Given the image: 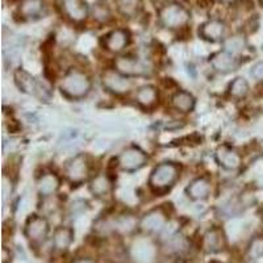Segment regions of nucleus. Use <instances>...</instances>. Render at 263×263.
I'll return each instance as SVG.
<instances>
[{"label":"nucleus","mask_w":263,"mask_h":263,"mask_svg":"<svg viewBox=\"0 0 263 263\" xmlns=\"http://www.w3.org/2000/svg\"><path fill=\"white\" fill-rule=\"evenodd\" d=\"M92 82L84 71L78 69H71L63 75L60 83V90L66 98L72 100L86 98L91 92Z\"/></svg>","instance_id":"nucleus-1"},{"label":"nucleus","mask_w":263,"mask_h":263,"mask_svg":"<svg viewBox=\"0 0 263 263\" xmlns=\"http://www.w3.org/2000/svg\"><path fill=\"white\" fill-rule=\"evenodd\" d=\"M180 177V166L174 162H163L153 168L149 178L150 189L157 192L167 191Z\"/></svg>","instance_id":"nucleus-2"},{"label":"nucleus","mask_w":263,"mask_h":263,"mask_svg":"<svg viewBox=\"0 0 263 263\" xmlns=\"http://www.w3.org/2000/svg\"><path fill=\"white\" fill-rule=\"evenodd\" d=\"M159 23L167 29H179L190 23L191 13L189 9L178 3H167L161 7L158 12Z\"/></svg>","instance_id":"nucleus-3"},{"label":"nucleus","mask_w":263,"mask_h":263,"mask_svg":"<svg viewBox=\"0 0 263 263\" xmlns=\"http://www.w3.org/2000/svg\"><path fill=\"white\" fill-rule=\"evenodd\" d=\"M66 179L71 184H82L90 177V163L84 154H78L70 159L65 166Z\"/></svg>","instance_id":"nucleus-4"},{"label":"nucleus","mask_w":263,"mask_h":263,"mask_svg":"<svg viewBox=\"0 0 263 263\" xmlns=\"http://www.w3.org/2000/svg\"><path fill=\"white\" fill-rule=\"evenodd\" d=\"M49 229H50V227H49V222L45 217L32 215L28 217L27 222H25L24 233L32 245H41L42 242H45L46 237L49 234Z\"/></svg>","instance_id":"nucleus-5"},{"label":"nucleus","mask_w":263,"mask_h":263,"mask_svg":"<svg viewBox=\"0 0 263 263\" xmlns=\"http://www.w3.org/2000/svg\"><path fill=\"white\" fill-rule=\"evenodd\" d=\"M147 159L149 157L144 150H141L137 146H130L120 153L117 164L124 171H137L147 163Z\"/></svg>","instance_id":"nucleus-6"},{"label":"nucleus","mask_w":263,"mask_h":263,"mask_svg":"<svg viewBox=\"0 0 263 263\" xmlns=\"http://www.w3.org/2000/svg\"><path fill=\"white\" fill-rule=\"evenodd\" d=\"M114 70L128 78H137V77H146L149 75V69L144 62L133 57L121 55L114 61Z\"/></svg>","instance_id":"nucleus-7"},{"label":"nucleus","mask_w":263,"mask_h":263,"mask_svg":"<svg viewBox=\"0 0 263 263\" xmlns=\"http://www.w3.org/2000/svg\"><path fill=\"white\" fill-rule=\"evenodd\" d=\"M103 87L114 95H125L132 90V82L116 70H108L102 75Z\"/></svg>","instance_id":"nucleus-8"},{"label":"nucleus","mask_w":263,"mask_h":263,"mask_svg":"<svg viewBox=\"0 0 263 263\" xmlns=\"http://www.w3.org/2000/svg\"><path fill=\"white\" fill-rule=\"evenodd\" d=\"M167 222V213L163 208H154L142 216L138 222V227L145 233H158Z\"/></svg>","instance_id":"nucleus-9"},{"label":"nucleus","mask_w":263,"mask_h":263,"mask_svg":"<svg viewBox=\"0 0 263 263\" xmlns=\"http://www.w3.org/2000/svg\"><path fill=\"white\" fill-rule=\"evenodd\" d=\"M215 159L218 163V166H221L225 170L230 171L237 170L242 164V157H241V154L236 149L230 147L229 145L218 146L215 153Z\"/></svg>","instance_id":"nucleus-10"},{"label":"nucleus","mask_w":263,"mask_h":263,"mask_svg":"<svg viewBox=\"0 0 263 263\" xmlns=\"http://www.w3.org/2000/svg\"><path fill=\"white\" fill-rule=\"evenodd\" d=\"M201 246L206 253H220L227 248V236L224 230L218 227L211 228L204 233L201 239Z\"/></svg>","instance_id":"nucleus-11"},{"label":"nucleus","mask_w":263,"mask_h":263,"mask_svg":"<svg viewBox=\"0 0 263 263\" xmlns=\"http://www.w3.org/2000/svg\"><path fill=\"white\" fill-rule=\"evenodd\" d=\"M130 41V34L126 29H115L105 34L103 39V46L111 53H120L123 51Z\"/></svg>","instance_id":"nucleus-12"},{"label":"nucleus","mask_w":263,"mask_h":263,"mask_svg":"<svg viewBox=\"0 0 263 263\" xmlns=\"http://www.w3.org/2000/svg\"><path fill=\"white\" fill-rule=\"evenodd\" d=\"M13 78H15V83L18 87V90L23 91L24 93H28V95L42 98L41 86L37 82V79L33 75H30L29 72L23 69H17L13 74Z\"/></svg>","instance_id":"nucleus-13"},{"label":"nucleus","mask_w":263,"mask_h":263,"mask_svg":"<svg viewBox=\"0 0 263 263\" xmlns=\"http://www.w3.org/2000/svg\"><path fill=\"white\" fill-rule=\"evenodd\" d=\"M62 11L72 23H82L88 16V7L84 0H62Z\"/></svg>","instance_id":"nucleus-14"},{"label":"nucleus","mask_w":263,"mask_h":263,"mask_svg":"<svg viewBox=\"0 0 263 263\" xmlns=\"http://www.w3.org/2000/svg\"><path fill=\"white\" fill-rule=\"evenodd\" d=\"M210 63L216 71L221 72V74L232 72L238 67V60L233 54L227 53V51H218V53L213 54L210 58Z\"/></svg>","instance_id":"nucleus-15"},{"label":"nucleus","mask_w":263,"mask_h":263,"mask_svg":"<svg viewBox=\"0 0 263 263\" xmlns=\"http://www.w3.org/2000/svg\"><path fill=\"white\" fill-rule=\"evenodd\" d=\"M227 32V27L221 20H210L204 23L199 29L201 39L210 42L221 41Z\"/></svg>","instance_id":"nucleus-16"},{"label":"nucleus","mask_w":263,"mask_h":263,"mask_svg":"<svg viewBox=\"0 0 263 263\" xmlns=\"http://www.w3.org/2000/svg\"><path fill=\"white\" fill-rule=\"evenodd\" d=\"M46 7L44 0H23L18 8L21 17L28 20H34L45 15Z\"/></svg>","instance_id":"nucleus-17"},{"label":"nucleus","mask_w":263,"mask_h":263,"mask_svg":"<svg viewBox=\"0 0 263 263\" xmlns=\"http://www.w3.org/2000/svg\"><path fill=\"white\" fill-rule=\"evenodd\" d=\"M185 194L192 200H204L211 194V182L206 178H196L185 189Z\"/></svg>","instance_id":"nucleus-18"},{"label":"nucleus","mask_w":263,"mask_h":263,"mask_svg":"<svg viewBox=\"0 0 263 263\" xmlns=\"http://www.w3.org/2000/svg\"><path fill=\"white\" fill-rule=\"evenodd\" d=\"M61 179L58 178L57 174L54 173H45L40 177L37 182V191L41 196H51L60 190Z\"/></svg>","instance_id":"nucleus-19"},{"label":"nucleus","mask_w":263,"mask_h":263,"mask_svg":"<svg viewBox=\"0 0 263 263\" xmlns=\"http://www.w3.org/2000/svg\"><path fill=\"white\" fill-rule=\"evenodd\" d=\"M158 91L153 86H142L136 92V102L144 109H152L158 103Z\"/></svg>","instance_id":"nucleus-20"},{"label":"nucleus","mask_w":263,"mask_h":263,"mask_svg":"<svg viewBox=\"0 0 263 263\" xmlns=\"http://www.w3.org/2000/svg\"><path fill=\"white\" fill-rule=\"evenodd\" d=\"M171 104L177 111L182 112V114H189V112L194 111L196 100L191 92L182 90L174 93L171 98Z\"/></svg>","instance_id":"nucleus-21"},{"label":"nucleus","mask_w":263,"mask_h":263,"mask_svg":"<svg viewBox=\"0 0 263 263\" xmlns=\"http://www.w3.org/2000/svg\"><path fill=\"white\" fill-rule=\"evenodd\" d=\"M112 189H114V184L105 174H98L90 182V192L95 197L107 196L111 194Z\"/></svg>","instance_id":"nucleus-22"},{"label":"nucleus","mask_w":263,"mask_h":263,"mask_svg":"<svg viewBox=\"0 0 263 263\" xmlns=\"http://www.w3.org/2000/svg\"><path fill=\"white\" fill-rule=\"evenodd\" d=\"M74 241V232L71 228L60 227L55 229L53 236L54 249L58 251H65L70 248L71 242Z\"/></svg>","instance_id":"nucleus-23"},{"label":"nucleus","mask_w":263,"mask_h":263,"mask_svg":"<svg viewBox=\"0 0 263 263\" xmlns=\"http://www.w3.org/2000/svg\"><path fill=\"white\" fill-rule=\"evenodd\" d=\"M245 48H246L245 37L239 36V34L228 37V39L224 41V51L233 54V55L242 53V51L245 50Z\"/></svg>","instance_id":"nucleus-24"},{"label":"nucleus","mask_w":263,"mask_h":263,"mask_svg":"<svg viewBox=\"0 0 263 263\" xmlns=\"http://www.w3.org/2000/svg\"><path fill=\"white\" fill-rule=\"evenodd\" d=\"M249 92V83L245 78H238L234 79L232 83L229 84V95L232 98H236V99H241V98H245Z\"/></svg>","instance_id":"nucleus-25"},{"label":"nucleus","mask_w":263,"mask_h":263,"mask_svg":"<svg viewBox=\"0 0 263 263\" xmlns=\"http://www.w3.org/2000/svg\"><path fill=\"white\" fill-rule=\"evenodd\" d=\"M93 17L98 21H107L111 17V12H109L107 4H96L95 8H93Z\"/></svg>","instance_id":"nucleus-26"},{"label":"nucleus","mask_w":263,"mask_h":263,"mask_svg":"<svg viewBox=\"0 0 263 263\" xmlns=\"http://www.w3.org/2000/svg\"><path fill=\"white\" fill-rule=\"evenodd\" d=\"M2 192H3V201H6L7 196L12 194V182L11 179H8L7 175L3 177V185H2Z\"/></svg>","instance_id":"nucleus-27"},{"label":"nucleus","mask_w":263,"mask_h":263,"mask_svg":"<svg viewBox=\"0 0 263 263\" xmlns=\"http://www.w3.org/2000/svg\"><path fill=\"white\" fill-rule=\"evenodd\" d=\"M250 74L251 77L257 79V81H263V61L262 62L255 63V65L253 66Z\"/></svg>","instance_id":"nucleus-28"},{"label":"nucleus","mask_w":263,"mask_h":263,"mask_svg":"<svg viewBox=\"0 0 263 263\" xmlns=\"http://www.w3.org/2000/svg\"><path fill=\"white\" fill-rule=\"evenodd\" d=\"M13 255L11 253V250H8L7 248H3L2 250V263H12Z\"/></svg>","instance_id":"nucleus-29"},{"label":"nucleus","mask_w":263,"mask_h":263,"mask_svg":"<svg viewBox=\"0 0 263 263\" xmlns=\"http://www.w3.org/2000/svg\"><path fill=\"white\" fill-rule=\"evenodd\" d=\"M197 4H199L201 8H210V7H212L213 0H197Z\"/></svg>","instance_id":"nucleus-30"},{"label":"nucleus","mask_w":263,"mask_h":263,"mask_svg":"<svg viewBox=\"0 0 263 263\" xmlns=\"http://www.w3.org/2000/svg\"><path fill=\"white\" fill-rule=\"evenodd\" d=\"M71 263H95L92 259L90 258H79V259H75L72 260Z\"/></svg>","instance_id":"nucleus-31"},{"label":"nucleus","mask_w":263,"mask_h":263,"mask_svg":"<svg viewBox=\"0 0 263 263\" xmlns=\"http://www.w3.org/2000/svg\"><path fill=\"white\" fill-rule=\"evenodd\" d=\"M220 2H224V3H233L236 0H220Z\"/></svg>","instance_id":"nucleus-32"},{"label":"nucleus","mask_w":263,"mask_h":263,"mask_svg":"<svg viewBox=\"0 0 263 263\" xmlns=\"http://www.w3.org/2000/svg\"><path fill=\"white\" fill-rule=\"evenodd\" d=\"M259 2H260V4H263V0H259Z\"/></svg>","instance_id":"nucleus-33"}]
</instances>
